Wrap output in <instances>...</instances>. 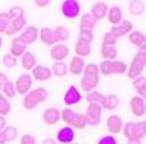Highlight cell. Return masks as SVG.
<instances>
[{
  "mask_svg": "<svg viewBox=\"0 0 146 144\" xmlns=\"http://www.w3.org/2000/svg\"><path fill=\"white\" fill-rule=\"evenodd\" d=\"M100 83V68L96 64L91 63L85 66L83 68V77L80 82V86L85 92H92Z\"/></svg>",
  "mask_w": 146,
  "mask_h": 144,
  "instance_id": "1",
  "label": "cell"
},
{
  "mask_svg": "<svg viewBox=\"0 0 146 144\" xmlns=\"http://www.w3.org/2000/svg\"><path fill=\"white\" fill-rule=\"evenodd\" d=\"M62 118H63V121L72 127H75L78 130H83L85 127H86V116H85L83 114H78L75 112L73 109H70V108H66V109H63L62 112Z\"/></svg>",
  "mask_w": 146,
  "mask_h": 144,
  "instance_id": "2",
  "label": "cell"
},
{
  "mask_svg": "<svg viewBox=\"0 0 146 144\" xmlns=\"http://www.w3.org/2000/svg\"><path fill=\"white\" fill-rule=\"evenodd\" d=\"M47 96H48L47 89L36 87L35 90H31V92L27 93L25 99H23V108H27V109H34L38 103H41L47 99Z\"/></svg>",
  "mask_w": 146,
  "mask_h": 144,
  "instance_id": "3",
  "label": "cell"
},
{
  "mask_svg": "<svg viewBox=\"0 0 146 144\" xmlns=\"http://www.w3.org/2000/svg\"><path fill=\"white\" fill-rule=\"evenodd\" d=\"M100 71L104 74V76H110V74H123L127 71V66L124 61H115V60H113V61H107V60H104V61L98 66Z\"/></svg>",
  "mask_w": 146,
  "mask_h": 144,
  "instance_id": "4",
  "label": "cell"
},
{
  "mask_svg": "<svg viewBox=\"0 0 146 144\" xmlns=\"http://www.w3.org/2000/svg\"><path fill=\"white\" fill-rule=\"evenodd\" d=\"M123 133L127 138H133V140H142L146 134V122H127L123 128Z\"/></svg>",
  "mask_w": 146,
  "mask_h": 144,
  "instance_id": "5",
  "label": "cell"
},
{
  "mask_svg": "<svg viewBox=\"0 0 146 144\" xmlns=\"http://www.w3.org/2000/svg\"><path fill=\"white\" fill-rule=\"evenodd\" d=\"M145 64H146V54L145 51H139L135 58L131 61V66L129 67V71H127V76L130 79H136L140 76V73L145 70Z\"/></svg>",
  "mask_w": 146,
  "mask_h": 144,
  "instance_id": "6",
  "label": "cell"
},
{
  "mask_svg": "<svg viewBox=\"0 0 146 144\" xmlns=\"http://www.w3.org/2000/svg\"><path fill=\"white\" fill-rule=\"evenodd\" d=\"M101 111L102 108L98 105V103H89V108H88V112H86V124L95 127V125H100L101 122Z\"/></svg>",
  "mask_w": 146,
  "mask_h": 144,
  "instance_id": "7",
  "label": "cell"
},
{
  "mask_svg": "<svg viewBox=\"0 0 146 144\" xmlns=\"http://www.w3.org/2000/svg\"><path fill=\"white\" fill-rule=\"evenodd\" d=\"M62 12L66 18H76L80 12V6L76 0H66L62 5Z\"/></svg>",
  "mask_w": 146,
  "mask_h": 144,
  "instance_id": "8",
  "label": "cell"
},
{
  "mask_svg": "<svg viewBox=\"0 0 146 144\" xmlns=\"http://www.w3.org/2000/svg\"><path fill=\"white\" fill-rule=\"evenodd\" d=\"M31 86H32V77L29 74H22L18 77V80L15 83V90H16V93L23 95V93L29 92Z\"/></svg>",
  "mask_w": 146,
  "mask_h": 144,
  "instance_id": "9",
  "label": "cell"
},
{
  "mask_svg": "<svg viewBox=\"0 0 146 144\" xmlns=\"http://www.w3.org/2000/svg\"><path fill=\"white\" fill-rule=\"evenodd\" d=\"M25 23H27L25 16H21V18H10L9 25H7V28H6L5 32H6L7 35H13V34L19 32L23 26H25Z\"/></svg>",
  "mask_w": 146,
  "mask_h": 144,
  "instance_id": "10",
  "label": "cell"
},
{
  "mask_svg": "<svg viewBox=\"0 0 146 144\" xmlns=\"http://www.w3.org/2000/svg\"><path fill=\"white\" fill-rule=\"evenodd\" d=\"M60 118H62V114H60V111L57 109V108H48V109H45L44 114H42L44 122L48 124V125L57 124L60 121Z\"/></svg>",
  "mask_w": 146,
  "mask_h": 144,
  "instance_id": "11",
  "label": "cell"
},
{
  "mask_svg": "<svg viewBox=\"0 0 146 144\" xmlns=\"http://www.w3.org/2000/svg\"><path fill=\"white\" fill-rule=\"evenodd\" d=\"M131 29H133V25H131L130 20H121L117 26H113L110 32H111L115 38H120V37H123V35L131 32Z\"/></svg>",
  "mask_w": 146,
  "mask_h": 144,
  "instance_id": "12",
  "label": "cell"
},
{
  "mask_svg": "<svg viewBox=\"0 0 146 144\" xmlns=\"http://www.w3.org/2000/svg\"><path fill=\"white\" fill-rule=\"evenodd\" d=\"M38 37H40L41 41H42L44 44H47V45H56V42L58 41L56 32H54L53 29H50V28H42V29H40V31H38Z\"/></svg>",
  "mask_w": 146,
  "mask_h": 144,
  "instance_id": "13",
  "label": "cell"
},
{
  "mask_svg": "<svg viewBox=\"0 0 146 144\" xmlns=\"http://www.w3.org/2000/svg\"><path fill=\"white\" fill-rule=\"evenodd\" d=\"M67 54H69V48L64 44H56V45H53L51 51H50L51 58H54L56 61H63V60L67 57Z\"/></svg>",
  "mask_w": 146,
  "mask_h": 144,
  "instance_id": "14",
  "label": "cell"
},
{
  "mask_svg": "<svg viewBox=\"0 0 146 144\" xmlns=\"http://www.w3.org/2000/svg\"><path fill=\"white\" fill-rule=\"evenodd\" d=\"M130 108H131V112L135 114L136 116H143L145 111H146V105H145L143 98H140V96H135V98H131Z\"/></svg>",
  "mask_w": 146,
  "mask_h": 144,
  "instance_id": "15",
  "label": "cell"
},
{
  "mask_svg": "<svg viewBox=\"0 0 146 144\" xmlns=\"http://www.w3.org/2000/svg\"><path fill=\"white\" fill-rule=\"evenodd\" d=\"M51 68H48L45 66H35L32 68V76L35 77V80H40V82H44V80H48L51 77Z\"/></svg>",
  "mask_w": 146,
  "mask_h": 144,
  "instance_id": "16",
  "label": "cell"
},
{
  "mask_svg": "<svg viewBox=\"0 0 146 144\" xmlns=\"http://www.w3.org/2000/svg\"><path fill=\"white\" fill-rule=\"evenodd\" d=\"M36 38H38V29H36L35 26H28L25 31H23V34L19 37V39L25 44V45L35 42Z\"/></svg>",
  "mask_w": 146,
  "mask_h": 144,
  "instance_id": "17",
  "label": "cell"
},
{
  "mask_svg": "<svg viewBox=\"0 0 146 144\" xmlns=\"http://www.w3.org/2000/svg\"><path fill=\"white\" fill-rule=\"evenodd\" d=\"M82 99V95L79 93L78 87L75 86H70L64 95V103L66 105H75V103H79Z\"/></svg>",
  "mask_w": 146,
  "mask_h": 144,
  "instance_id": "18",
  "label": "cell"
},
{
  "mask_svg": "<svg viewBox=\"0 0 146 144\" xmlns=\"http://www.w3.org/2000/svg\"><path fill=\"white\" fill-rule=\"evenodd\" d=\"M107 127L110 130V133L117 134L123 128V121H121V118L118 115H110V118L107 119Z\"/></svg>",
  "mask_w": 146,
  "mask_h": 144,
  "instance_id": "19",
  "label": "cell"
},
{
  "mask_svg": "<svg viewBox=\"0 0 146 144\" xmlns=\"http://www.w3.org/2000/svg\"><path fill=\"white\" fill-rule=\"evenodd\" d=\"M108 13V6L102 2L100 3H95L91 9V16L95 19V20H100L102 18H105V15Z\"/></svg>",
  "mask_w": 146,
  "mask_h": 144,
  "instance_id": "20",
  "label": "cell"
},
{
  "mask_svg": "<svg viewBox=\"0 0 146 144\" xmlns=\"http://www.w3.org/2000/svg\"><path fill=\"white\" fill-rule=\"evenodd\" d=\"M73 138H75V131L70 127H64L57 133V140L63 144H70L73 141Z\"/></svg>",
  "mask_w": 146,
  "mask_h": 144,
  "instance_id": "21",
  "label": "cell"
},
{
  "mask_svg": "<svg viewBox=\"0 0 146 144\" xmlns=\"http://www.w3.org/2000/svg\"><path fill=\"white\" fill-rule=\"evenodd\" d=\"M108 20L113 23V26H117L123 20V12L118 6H113L108 9Z\"/></svg>",
  "mask_w": 146,
  "mask_h": 144,
  "instance_id": "22",
  "label": "cell"
},
{
  "mask_svg": "<svg viewBox=\"0 0 146 144\" xmlns=\"http://www.w3.org/2000/svg\"><path fill=\"white\" fill-rule=\"evenodd\" d=\"M75 51H76L78 57H80V58L89 55V53H91V42L79 38L78 42H76V47H75Z\"/></svg>",
  "mask_w": 146,
  "mask_h": 144,
  "instance_id": "23",
  "label": "cell"
},
{
  "mask_svg": "<svg viewBox=\"0 0 146 144\" xmlns=\"http://www.w3.org/2000/svg\"><path fill=\"white\" fill-rule=\"evenodd\" d=\"M18 137V130L15 127H6L0 133V144H5L7 141H13Z\"/></svg>",
  "mask_w": 146,
  "mask_h": 144,
  "instance_id": "24",
  "label": "cell"
},
{
  "mask_svg": "<svg viewBox=\"0 0 146 144\" xmlns=\"http://www.w3.org/2000/svg\"><path fill=\"white\" fill-rule=\"evenodd\" d=\"M25 50H27V45L23 44L21 39H19V37L18 38H15L13 39V42H12V47H10V55H13L15 58L16 57H21V55H23L25 54Z\"/></svg>",
  "mask_w": 146,
  "mask_h": 144,
  "instance_id": "25",
  "label": "cell"
},
{
  "mask_svg": "<svg viewBox=\"0 0 146 144\" xmlns=\"http://www.w3.org/2000/svg\"><path fill=\"white\" fill-rule=\"evenodd\" d=\"M85 68V61H83V58L80 57H73L72 58V61H70V73L72 74H80L82 71Z\"/></svg>",
  "mask_w": 146,
  "mask_h": 144,
  "instance_id": "26",
  "label": "cell"
},
{
  "mask_svg": "<svg viewBox=\"0 0 146 144\" xmlns=\"http://www.w3.org/2000/svg\"><path fill=\"white\" fill-rule=\"evenodd\" d=\"M130 42L140 48V51H145V35L139 31H131L130 32Z\"/></svg>",
  "mask_w": 146,
  "mask_h": 144,
  "instance_id": "27",
  "label": "cell"
},
{
  "mask_svg": "<svg viewBox=\"0 0 146 144\" xmlns=\"http://www.w3.org/2000/svg\"><path fill=\"white\" fill-rule=\"evenodd\" d=\"M101 55L107 61H113L117 58V48L114 45H102L101 47Z\"/></svg>",
  "mask_w": 146,
  "mask_h": 144,
  "instance_id": "28",
  "label": "cell"
},
{
  "mask_svg": "<svg viewBox=\"0 0 146 144\" xmlns=\"http://www.w3.org/2000/svg\"><path fill=\"white\" fill-rule=\"evenodd\" d=\"M36 66V58L32 53H25L22 55V67L25 70H32Z\"/></svg>",
  "mask_w": 146,
  "mask_h": 144,
  "instance_id": "29",
  "label": "cell"
},
{
  "mask_svg": "<svg viewBox=\"0 0 146 144\" xmlns=\"http://www.w3.org/2000/svg\"><path fill=\"white\" fill-rule=\"evenodd\" d=\"M120 103L118 96L115 95H108L107 98H104V102L101 105V108H105V109H115Z\"/></svg>",
  "mask_w": 146,
  "mask_h": 144,
  "instance_id": "30",
  "label": "cell"
},
{
  "mask_svg": "<svg viewBox=\"0 0 146 144\" xmlns=\"http://www.w3.org/2000/svg\"><path fill=\"white\" fill-rule=\"evenodd\" d=\"M96 25V20L91 16V13L83 15L80 19V29H86V31H92Z\"/></svg>",
  "mask_w": 146,
  "mask_h": 144,
  "instance_id": "31",
  "label": "cell"
},
{
  "mask_svg": "<svg viewBox=\"0 0 146 144\" xmlns=\"http://www.w3.org/2000/svg\"><path fill=\"white\" fill-rule=\"evenodd\" d=\"M67 68H69V67H67L63 61H56L54 66H53V68H51V73L56 74L57 77H63V76H66V73H67Z\"/></svg>",
  "mask_w": 146,
  "mask_h": 144,
  "instance_id": "32",
  "label": "cell"
},
{
  "mask_svg": "<svg viewBox=\"0 0 146 144\" xmlns=\"http://www.w3.org/2000/svg\"><path fill=\"white\" fill-rule=\"evenodd\" d=\"M104 98H105V96H102L100 92H96V90H92V92H89V93L86 95V101H88L89 103H98L100 106L102 105Z\"/></svg>",
  "mask_w": 146,
  "mask_h": 144,
  "instance_id": "33",
  "label": "cell"
},
{
  "mask_svg": "<svg viewBox=\"0 0 146 144\" xmlns=\"http://www.w3.org/2000/svg\"><path fill=\"white\" fill-rule=\"evenodd\" d=\"M133 85H135L137 93H140V96H143L146 93V79L143 76H139L135 79V82H133Z\"/></svg>",
  "mask_w": 146,
  "mask_h": 144,
  "instance_id": "34",
  "label": "cell"
},
{
  "mask_svg": "<svg viewBox=\"0 0 146 144\" xmlns=\"http://www.w3.org/2000/svg\"><path fill=\"white\" fill-rule=\"evenodd\" d=\"M9 112H10V103L0 92V115L3 116V115H7Z\"/></svg>",
  "mask_w": 146,
  "mask_h": 144,
  "instance_id": "35",
  "label": "cell"
},
{
  "mask_svg": "<svg viewBox=\"0 0 146 144\" xmlns=\"http://www.w3.org/2000/svg\"><path fill=\"white\" fill-rule=\"evenodd\" d=\"M129 9L133 15H142L143 13V5L139 2V0H133L129 5Z\"/></svg>",
  "mask_w": 146,
  "mask_h": 144,
  "instance_id": "36",
  "label": "cell"
},
{
  "mask_svg": "<svg viewBox=\"0 0 146 144\" xmlns=\"http://www.w3.org/2000/svg\"><path fill=\"white\" fill-rule=\"evenodd\" d=\"M3 89V96L5 98H13V96L16 95V90H15V85L12 82H6V85L2 87Z\"/></svg>",
  "mask_w": 146,
  "mask_h": 144,
  "instance_id": "37",
  "label": "cell"
},
{
  "mask_svg": "<svg viewBox=\"0 0 146 144\" xmlns=\"http://www.w3.org/2000/svg\"><path fill=\"white\" fill-rule=\"evenodd\" d=\"M9 18H21V16H25V10H23L21 6H13L9 10Z\"/></svg>",
  "mask_w": 146,
  "mask_h": 144,
  "instance_id": "38",
  "label": "cell"
},
{
  "mask_svg": "<svg viewBox=\"0 0 146 144\" xmlns=\"http://www.w3.org/2000/svg\"><path fill=\"white\" fill-rule=\"evenodd\" d=\"M54 32H56V35H57L58 41H60V39L64 41V39H67V38H69V29H67V28H64V26H58Z\"/></svg>",
  "mask_w": 146,
  "mask_h": 144,
  "instance_id": "39",
  "label": "cell"
},
{
  "mask_svg": "<svg viewBox=\"0 0 146 144\" xmlns=\"http://www.w3.org/2000/svg\"><path fill=\"white\" fill-rule=\"evenodd\" d=\"M9 20H10V18L7 13H0V32L6 31V28L9 25Z\"/></svg>",
  "mask_w": 146,
  "mask_h": 144,
  "instance_id": "40",
  "label": "cell"
},
{
  "mask_svg": "<svg viewBox=\"0 0 146 144\" xmlns=\"http://www.w3.org/2000/svg\"><path fill=\"white\" fill-rule=\"evenodd\" d=\"M16 63H18V60H16L13 55L7 54V55H5V57H3V64H5L6 67H9V68L15 67V66H16Z\"/></svg>",
  "mask_w": 146,
  "mask_h": 144,
  "instance_id": "41",
  "label": "cell"
},
{
  "mask_svg": "<svg viewBox=\"0 0 146 144\" xmlns=\"http://www.w3.org/2000/svg\"><path fill=\"white\" fill-rule=\"evenodd\" d=\"M117 41V38L114 37V35L111 32H107L104 35V39H102V45H114Z\"/></svg>",
  "mask_w": 146,
  "mask_h": 144,
  "instance_id": "42",
  "label": "cell"
},
{
  "mask_svg": "<svg viewBox=\"0 0 146 144\" xmlns=\"http://www.w3.org/2000/svg\"><path fill=\"white\" fill-rule=\"evenodd\" d=\"M79 38H82V39H85V41H88V42H91L92 39H94V35H92V31H86V29H80V37Z\"/></svg>",
  "mask_w": 146,
  "mask_h": 144,
  "instance_id": "43",
  "label": "cell"
},
{
  "mask_svg": "<svg viewBox=\"0 0 146 144\" xmlns=\"http://www.w3.org/2000/svg\"><path fill=\"white\" fill-rule=\"evenodd\" d=\"M21 144H36V140H35V137H32L29 134H25L21 138Z\"/></svg>",
  "mask_w": 146,
  "mask_h": 144,
  "instance_id": "44",
  "label": "cell"
},
{
  "mask_svg": "<svg viewBox=\"0 0 146 144\" xmlns=\"http://www.w3.org/2000/svg\"><path fill=\"white\" fill-rule=\"evenodd\" d=\"M98 144H117V140L113 135H105L98 141Z\"/></svg>",
  "mask_w": 146,
  "mask_h": 144,
  "instance_id": "45",
  "label": "cell"
},
{
  "mask_svg": "<svg viewBox=\"0 0 146 144\" xmlns=\"http://www.w3.org/2000/svg\"><path fill=\"white\" fill-rule=\"evenodd\" d=\"M6 82H9L7 80V76L5 73H0V87H3L6 85Z\"/></svg>",
  "mask_w": 146,
  "mask_h": 144,
  "instance_id": "46",
  "label": "cell"
},
{
  "mask_svg": "<svg viewBox=\"0 0 146 144\" xmlns=\"http://www.w3.org/2000/svg\"><path fill=\"white\" fill-rule=\"evenodd\" d=\"M35 5H38V6L44 7V6H48V5H50V0H35Z\"/></svg>",
  "mask_w": 146,
  "mask_h": 144,
  "instance_id": "47",
  "label": "cell"
},
{
  "mask_svg": "<svg viewBox=\"0 0 146 144\" xmlns=\"http://www.w3.org/2000/svg\"><path fill=\"white\" fill-rule=\"evenodd\" d=\"M6 128V119H5V116H2L0 115V133Z\"/></svg>",
  "mask_w": 146,
  "mask_h": 144,
  "instance_id": "48",
  "label": "cell"
},
{
  "mask_svg": "<svg viewBox=\"0 0 146 144\" xmlns=\"http://www.w3.org/2000/svg\"><path fill=\"white\" fill-rule=\"evenodd\" d=\"M127 144H140L139 140H133V138H129L127 140Z\"/></svg>",
  "mask_w": 146,
  "mask_h": 144,
  "instance_id": "49",
  "label": "cell"
},
{
  "mask_svg": "<svg viewBox=\"0 0 146 144\" xmlns=\"http://www.w3.org/2000/svg\"><path fill=\"white\" fill-rule=\"evenodd\" d=\"M42 144H56V143H54V140H51V138H45V140L42 141Z\"/></svg>",
  "mask_w": 146,
  "mask_h": 144,
  "instance_id": "50",
  "label": "cell"
},
{
  "mask_svg": "<svg viewBox=\"0 0 146 144\" xmlns=\"http://www.w3.org/2000/svg\"><path fill=\"white\" fill-rule=\"evenodd\" d=\"M0 45H2V39H0Z\"/></svg>",
  "mask_w": 146,
  "mask_h": 144,
  "instance_id": "51",
  "label": "cell"
}]
</instances>
